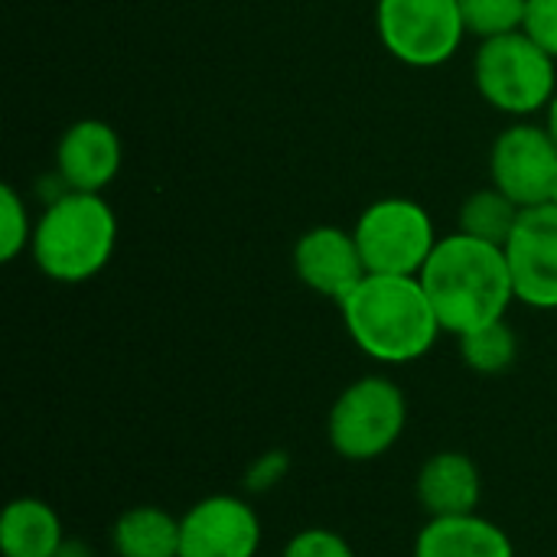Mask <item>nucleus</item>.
I'll return each mask as SVG.
<instances>
[{"label": "nucleus", "instance_id": "10", "mask_svg": "<svg viewBox=\"0 0 557 557\" xmlns=\"http://www.w3.org/2000/svg\"><path fill=\"white\" fill-rule=\"evenodd\" d=\"M516 300L532 310H557V206L522 209L506 242Z\"/></svg>", "mask_w": 557, "mask_h": 557}, {"label": "nucleus", "instance_id": "19", "mask_svg": "<svg viewBox=\"0 0 557 557\" xmlns=\"http://www.w3.org/2000/svg\"><path fill=\"white\" fill-rule=\"evenodd\" d=\"M460 10L467 36H476L483 42L525 29L529 0H460Z\"/></svg>", "mask_w": 557, "mask_h": 557}, {"label": "nucleus", "instance_id": "15", "mask_svg": "<svg viewBox=\"0 0 557 557\" xmlns=\"http://www.w3.org/2000/svg\"><path fill=\"white\" fill-rule=\"evenodd\" d=\"M59 512L36 496L10 499L0 516V555L3 557H55L65 542Z\"/></svg>", "mask_w": 557, "mask_h": 557}, {"label": "nucleus", "instance_id": "18", "mask_svg": "<svg viewBox=\"0 0 557 557\" xmlns=\"http://www.w3.org/2000/svg\"><path fill=\"white\" fill-rule=\"evenodd\" d=\"M460 359L467 369L480 375H503L519 362V333L509 326V320H496L490 326H480L457 339Z\"/></svg>", "mask_w": 557, "mask_h": 557}, {"label": "nucleus", "instance_id": "7", "mask_svg": "<svg viewBox=\"0 0 557 557\" xmlns=\"http://www.w3.org/2000/svg\"><path fill=\"white\" fill-rule=\"evenodd\" d=\"M375 29L385 52L408 69H437L467 39L460 0H375Z\"/></svg>", "mask_w": 557, "mask_h": 557}, {"label": "nucleus", "instance_id": "14", "mask_svg": "<svg viewBox=\"0 0 557 557\" xmlns=\"http://www.w3.org/2000/svg\"><path fill=\"white\" fill-rule=\"evenodd\" d=\"M414 557H516V545L503 525L470 512L428 519L414 539Z\"/></svg>", "mask_w": 557, "mask_h": 557}, {"label": "nucleus", "instance_id": "13", "mask_svg": "<svg viewBox=\"0 0 557 557\" xmlns=\"http://www.w3.org/2000/svg\"><path fill=\"white\" fill-rule=\"evenodd\" d=\"M414 496L428 519L444 516H470L480 509L483 499V476L470 454L463 450H441L431 454L414 480Z\"/></svg>", "mask_w": 557, "mask_h": 557}, {"label": "nucleus", "instance_id": "6", "mask_svg": "<svg viewBox=\"0 0 557 557\" xmlns=\"http://www.w3.org/2000/svg\"><path fill=\"white\" fill-rule=\"evenodd\" d=\"M369 274L418 277L434 255L441 235L431 212L408 196H385L362 209L352 225Z\"/></svg>", "mask_w": 557, "mask_h": 557}, {"label": "nucleus", "instance_id": "21", "mask_svg": "<svg viewBox=\"0 0 557 557\" xmlns=\"http://www.w3.org/2000/svg\"><path fill=\"white\" fill-rule=\"evenodd\" d=\"M281 557H356V548L336 529L310 525V529H300L297 535H290Z\"/></svg>", "mask_w": 557, "mask_h": 557}, {"label": "nucleus", "instance_id": "11", "mask_svg": "<svg viewBox=\"0 0 557 557\" xmlns=\"http://www.w3.org/2000/svg\"><path fill=\"white\" fill-rule=\"evenodd\" d=\"M294 274L307 290L343 304L369 271L352 228L313 225L294 245Z\"/></svg>", "mask_w": 557, "mask_h": 557}, {"label": "nucleus", "instance_id": "9", "mask_svg": "<svg viewBox=\"0 0 557 557\" xmlns=\"http://www.w3.org/2000/svg\"><path fill=\"white\" fill-rule=\"evenodd\" d=\"M261 539L258 509L232 493H212L180 516V557H258Z\"/></svg>", "mask_w": 557, "mask_h": 557}, {"label": "nucleus", "instance_id": "23", "mask_svg": "<svg viewBox=\"0 0 557 557\" xmlns=\"http://www.w3.org/2000/svg\"><path fill=\"white\" fill-rule=\"evenodd\" d=\"M525 33L557 59V0H529Z\"/></svg>", "mask_w": 557, "mask_h": 557}, {"label": "nucleus", "instance_id": "16", "mask_svg": "<svg viewBox=\"0 0 557 557\" xmlns=\"http://www.w3.org/2000/svg\"><path fill=\"white\" fill-rule=\"evenodd\" d=\"M114 557H180V516L163 506H131L111 525Z\"/></svg>", "mask_w": 557, "mask_h": 557}, {"label": "nucleus", "instance_id": "5", "mask_svg": "<svg viewBox=\"0 0 557 557\" xmlns=\"http://www.w3.org/2000/svg\"><path fill=\"white\" fill-rule=\"evenodd\" d=\"M408 428V398L388 375H362L349 382L326 414V441L349 463L385 457Z\"/></svg>", "mask_w": 557, "mask_h": 557}, {"label": "nucleus", "instance_id": "4", "mask_svg": "<svg viewBox=\"0 0 557 557\" xmlns=\"http://www.w3.org/2000/svg\"><path fill=\"white\" fill-rule=\"evenodd\" d=\"M473 82L493 111L525 121L545 111L557 95V59L525 29L506 33L476 46Z\"/></svg>", "mask_w": 557, "mask_h": 557}, {"label": "nucleus", "instance_id": "26", "mask_svg": "<svg viewBox=\"0 0 557 557\" xmlns=\"http://www.w3.org/2000/svg\"><path fill=\"white\" fill-rule=\"evenodd\" d=\"M552 202H555V206H557V186H555V196H552Z\"/></svg>", "mask_w": 557, "mask_h": 557}, {"label": "nucleus", "instance_id": "12", "mask_svg": "<svg viewBox=\"0 0 557 557\" xmlns=\"http://www.w3.org/2000/svg\"><path fill=\"white\" fill-rule=\"evenodd\" d=\"M121 137L101 117L69 124L55 144V173L75 193H104L121 173Z\"/></svg>", "mask_w": 557, "mask_h": 557}, {"label": "nucleus", "instance_id": "22", "mask_svg": "<svg viewBox=\"0 0 557 557\" xmlns=\"http://www.w3.org/2000/svg\"><path fill=\"white\" fill-rule=\"evenodd\" d=\"M287 470H290V454H287V450H268V454H261V457L248 467V473H245V490H248V493H268V490H274V486L287 476Z\"/></svg>", "mask_w": 557, "mask_h": 557}, {"label": "nucleus", "instance_id": "1", "mask_svg": "<svg viewBox=\"0 0 557 557\" xmlns=\"http://www.w3.org/2000/svg\"><path fill=\"white\" fill-rule=\"evenodd\" d=\"M434 313L450 336H467L480 326L506 320L516 304V284L503 245L450 232L437 242L418 274Z\"/></svg>", "mask_w": 557, "mask_h": 557}, {"label": "nucleus", "instance_id": "17", "mask_svg": "<svg viewBox=\"0 0 557 557\" xmlns=\"http://www.w3.org/2000/svg\"><path fill=\"white\" fill-rule=\"evenodd\" d=\"M519 215H522L519 202H512L503 189L486 186V189H476L463 199V206L457 212V232L506 248L509 235L519 225Z\"/></svg>", "mask_w": 557, "mask_h": 557}, {"label": "nucleus", "instance_id": "20", "mask_svg": "<svg viewBox=\"0 0 557 557\" xmlns=\"http://www.w3.org/2000/svg\"><path fill=\"white\" fill-rule=\"evenodd\" d=\"M0 215H3V225H0V261L10 264L16 261L23 251H29L33 245V215L26 209V199L20 196V189L13 183H3L0 189Z\"/></svg>", "mask_w": 557, "mask_h": 557}, {"label": "nucleus", "instance_id": "8", "mask_svg": "<svg viewBox=\"0 0 557 557\" xmlns=\"http://www.w3.org/2000/svg\"><path fill=\"white\" fill-rule=\"evenodd\" d=\"M490 180L522 209L552 202L557 186V144L545 124L512 121L490 150Z\"/></svg>", "mask_w": 557, "mask_h": 557}, {"label": "nucleus", "instance_id": "25", "mask_svg": "<svg viewBox=\"0 0 557 557\" xmlns=\"http://www.w3.org/2000/svg\"><path fill=\"white\" fill-rule=\"evenodd\" d=\"M545 127H548V134H552V140L557 144V95L552 98V104L545 108Z\"/></svg>", "mask_w": 557, "mask_h": 557}, {"label": "nucleus", "instance_id": "3", "mask_svg": "<svg viewBox=\"0 0 557 557\" xmlns=\"http://www.w3.org/2000/svg\"><path fill=\"white\" fill-rule=\"evenodd\" d=\"M117 248V215L101 193L69 189L42 206L29 258L55 284H85L98 277Z\"/></svg>", "mask_w": 557, "mask_h": 557}, {"label": "nucleus", "instance_id": "24", "mask_svg": "<svg viewBox=\"0 0 557 557\" xmlns=\"http://www.w3.org/2000/svg\"><path fill=\"white\" fill-rule=\"evenodd\" d=\"M55 557H98V555H95V548H91L85 539H65V542H62V548L55 552Z\"/></svg>", "mask_w": 557, "mask_h": 557}, {"label": "nucleus", "instance_id": "2", "mask_svg": "<svg viewBox=\"0 0 557 557\" xmlns=\"http://www.w3.org/2000/svg\"><path fill=\"white\" fill-rule=\"evenodd\" d=\"M339 313L356 349L379 366H411L444 333L421 277L408 274H366Z\"/></svg>", "mask_w": 557, "mask_h": 557}]
</instances>
